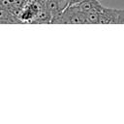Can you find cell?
Here are the masks:
<instances>
[{
	"mask_svg": "<svg viewBox=\"0 0 124 124\" xmlns=\"http://www.w3.org/2000/svg\"><path fill=\"white\" fill-rule=\"evenodd\" d=\"M118 16H119V9L103 7L102 10L100 11L99 23L102 24L118 23Z\"/></svg>",
	"mask_w": 124,
	"mask_h": 124,
	"instance_id": "1",
	"label": "cell"
},
{
	"mask_svg": "<svg viewBox=\"0 0 124 124\" xmlns=\"http://www.w3.org/2000/svg\"><path fill=\"white\" fill-rule=\"evenodd\" d=\"M0 23H22L10 10L0 6Z\"/></svg>",
	"mask_w": 124,
	"mask_h": 124,
	"instance_id": "2",
	"label": "cell"
},
{
	"mask_svg": "<svg viewBox=\"0 0 124 124\" xmlns=\"http://www.w3.org/2000/svg\"><path fill=\"white\" fill-rule=\"evenodd\" d=\"M77 5L78 6L79 10L84 14H86L90 11H93V10L101 11L102 8L104 7L98 0H84V1H82Z\"/></svg>",
	"mask_w": 124,
	"mask_h": 124,
	"instance_id": "3",
	"label": "cell"
},
{
	"mask_svg": "<svg viewBox=\"0 0 124 124\" xmlns=\"http://www.w3.org/2000/svg\"><path fill=\"white\" fill-rule=\"evenodd\" d=\"M51 19H52L51 14L46 10L45 6H43L31 23H50Z\"/></svg>",
	"mask_w": 124,
	"mask_h": 124,
	"instance_id": "4",
	"label": "cell"
},
{
	"mask_svg": "<svg viewBox=\"0 0 124 124\" xmlns=\"http://www.w3.org/2000/svg\"><path fill=\"white\" fill-rule=\"evenodd\" d=\"M44 6L46 8V10L51 14L52 17L54 16H56L57 14L60 13V10H59V7H58V4L55 0H46L44 2Z\"/></svg>",
	"mask_w": 124,
	"mask_h": 124,
	"instance_id": "5",
	"label": "cell"
},
{
	"mask_svg": "<svg viewBox=\"0 0 124 124\" xmlns=\"http://www.w3.org/2000/svg\"><path fill=\"white\" fill-rule=\"evenodd\" d=\"M86 19L88 23H99V17H100V11L99 10H93L85 14Z\"/></svg>",
	"mask_w": 124,
	"mask_h": 124,
	"instance_id": "6",
	"label": "cell"
},
{
	"mask_svg": "<svg viewBox=\"0 0 124 124\" xmlns=\"http://www.w3.org/2000/svg\"><path fill=\"white\" fill-rule=\"evenodd\" d=\"M58 4V7H59V10L60 12L64 11L70 4V0H55Z\"/></svg>",
	"mask_w": 124,
	"mask_h": 124,
	"instance_id": "7",
	"label": "cell"
},
{
	"mask_svg": "<svg viewBox=\"0 0 124 124\" xmlns=\"http://www.w3.org/2000/svg\"><path fill=\"white\" fill-rule=\"evenodd\" d=\"M82 1H84V0H70L69 6H71V5H77V4H78V3L82 2Z\"/></svg>",
	"mask_w": 124,
	"mask_h": 124,
	"instance_id": "8",
	"label": "cell"
},
{
	"mask_svg": "<svg viewBox=\"0 0 124 124\" xmlns=\"http://www.w3.org/2000/svg\"><path fill=\"white\" fill-rule=\"evenodd\" d=\"M21 1H22V2H23V3H24V4H25V3H26V2H28V1H29V0H21Z\"/></svg>",
	"mask_w": 124,
	"mask_h": 124,
	"instance_id": "9",
	"label": "cell"
}]
</instances>
